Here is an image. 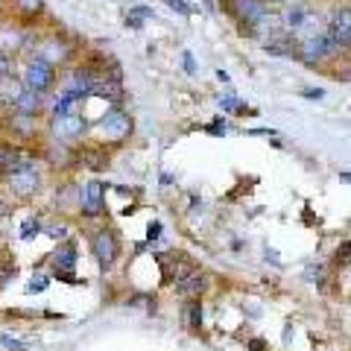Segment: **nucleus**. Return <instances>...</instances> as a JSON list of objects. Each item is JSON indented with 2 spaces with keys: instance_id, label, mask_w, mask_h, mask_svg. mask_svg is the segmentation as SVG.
Instances as JSON below:
<instances>
[{
  "instance_id": "4468645a",
  "label": "nucleus",
  "mask_w": 351,
  "mask_h": 351,
  "mask_svg": "<svg viewBox=\"0 0 351 351\" xmlns=\"http://www.w3.org/2000/svg\"><path fill=\"white\" fill-rule=\"evenodd\" d=\"M38 108H41V94H36V91H29V88H27V94L21 97L18 106H15V112L24 114V117H36Z\"/></svg>"
},
{
  "instance_id": "b1692460",
  "label": "nucleus",
  "mask_w": 351,
  "mask_h": 351,
  "mask_svg": "<svg viewBox=\"0 0 351 351\" xmlns=\"http://www.w3.org/2000/svg\"><path fill=\"white\" fill-rule=\"evenodd\" d=\"M47 287V278H32V284H29V290H44Z\"/></svg>"
},
{
  "instance_id": "393cba45",
  "label": "nucleus",
  "mask_w": 351,
  "mask_h": 351,
  "mask_svg": "<svg viewBox=\"0 0 351 351\" xmlns=\"http://www.w3.org/2000/svg\"><path fill=\"white\" fill-rule=\"evenodd\" d=\"M158 234H161V226H158V223H152V226H149V240H152V237H158Z\"/></svg>"
},
{
  "instance_id": "20e7f679",
  "label": "nucleus",
  "mask_w": 351,
  "mask_h": 351,
  "mask_svg": "<svg viewBox=\"0 0 351 351\" xmlns=\"http://www.w3.org/2000/svg\"><path fill=\"white\" fill-rule=\"evenodd\" d=\"M328 32H331V38L339 44V47L351 50V9L348 6L331 12V18H328Z\"/></svg>"
},
{
  "instance_id": "5701e85b",
  "label": "nucleus",
  "mask_w": 351,
  "mask_h": 351,
  "mask_svg": "<svg viewBox=\"0 0 351 351\" xmlns=\"http://www.w3.org/2000/svg\"><path fill=\"white\" fill-rule=\"evenodd\" d=\"M9 71H12V64H9V56H6V53H0V76H9Z\"/></svg>"
},
{
  "instance_id": "f3484780",
  "label": "nucleus",
  "mask_w": 351,
  "mask_h": 351,
  "mask_svg": "<svg viewBox=\"0 0 351 351\" xmlns=\"http://www.w3.org/2000/svg\"><path fill=\"white\" fill-rule=\"evenodd\" d=\"M184 319H188V325L193 328V331H199L202 328V307H199V302H191L188 307H184Z\"/></svg>"
},
{
  "instance_id": "423d86ee",
  "label": "nucleus",
  "mask_w": 351,
  "mask_h": 351,
  "mask_svg": "<svg viewBox=\"0 0 351 351\" xmlns=\"http://www.w3.org/2000/svg\"><path fill=\"white\" fill-rule=\"evenodd\" d=\"M94 255H97V261H100L103 269H108L114 263V258H117V240H114L112 232H100L94 237Z\"/></svg>"
},
{
  "instance_id": "f8f14e48",
  "label": "nucleus",
  "mask_w": 351,
  "mask_h": 351,
  "mask_svg": "<svg viewBox=\"0 0 351 351\" xmlns=\"http://www.w3.org/2000/svg\"><path fill=\"white\" fill-rule=\"evenodd\" d=\"M24 41H27L24 32L15 29V27H3V29H0V53H6V56L24 47Z\"/></svg>"
},
{
  "instance_id": "1a4fd4ad",
  "label": "nucleus",
  "mask_w": 351,
  "mask_h": 351,
  "mask_svg": "<svg viewBox=\"0 0 351 351\" xmlns=\"http://www.w3.org/2000/svg\"><path fill=\"white\" fill-rule=\"evenodd\" d=\"M24 94H27L24 82H18L15 76H0V106L12 108V106H18V100Z\"/></svg>"
},
{
  "instance_id": "412c9836",
  "label": "nucleus",
  "mask_w": 351,
  "mask_h": 351,
  "mask_svg": "<svg viewBox=\"0 0 351 351\" xmlns=\"http://www.w3.org/2000/svg\"><path fill=\"white\" fill-rule=\"evenodd\" d=\"M0 343H3L6 348H24L21 346V339H15L12 334H0Z\"/></svg>"
},
{
  "instance_id": "a211bd4d",
  "label": "nucleus",
  "mask_w": 351,
  "mask_h": 351,
  "mask_svg": "<svg viewBox=\"0 0 351 351\" xmlns=\"http://www.w3.org/2000/svg\"><path fill=\"white\" fill-rule=\"evenodd\" d=\"M12 3L21 9V12H27V15H36L41 9V0H12Z\"/></svg>"
},
{
  "instance_id": "9b49d317",
  "label": "nucleus",
  "mask_w": 351,
  "mask_h": 351,
  "mask_svg": "<svg viewBox=\"0 0 351 351\" xmlns=\"http://www.w3.org/2000/svg\"><path fill=\"white\" fill-rule=\"evenodd\" d=\"M176 290H179L182 295H199V290H202V269L179 272V278H176Z\"/></svg>"
},
{
  "instance_id": "39448f33",
  "label": "nucleus",
  "mask_w": 351,
  "mask_h": 351,
  "mask_svg": "<svg viewBox=\"0 0 351 351\" xmlns=\"http://www.w3.org/2000/svg\"><path fill=\"white\" fill-rule=\"evenodd\" d=\"M24 85L29 88V91H47V88L53 85V68L47 62H41V59H32L27 64V71H24Z\"/></svg>"
},
{
  "instance_id": "0eeeda50",
  "label": "nucleus",
  "mask_w": 351,
  "mask_h": 351,
  "mask_svg": "<svg viewBox=\"0 0 351 351\" xmlns=\"http://www.w3.org/2000/svg\"><path fill=\"white\" fill-rule=\"evenodd\" d=\"M53 135L56 138H76L85 132V120L80 114H62V117H53Z\"/></svg>"
},
{
  "instance_id": "4be33fe9",
  "label": "nucleus",
  "mask_w": 351,
  "mask_h": 351,
  "mask_svg": "<svg viewBox=\"0 0 351 351\" xmlns=\"http://www.w3.org/2000/svg\"><path fill=\"white\" fill-rule=\"evenodd\" d=\"M44 232H47L50 237H64V234H68V228H64V226L59 223V226H47V228H44Z\"/></svg>"
},
{
  "instance_id": "ddd939ff",
  "label": "nucleus",
  "mask_w": 351,
  "mask_h": 351,
  "mask_svg": "<svg viewBox=\"0 0 351 351\" xmlns=\"http://www.w3.org/2000/svg\"><path fill=\"white\" fill-rule=\"evenodd\" d=\"M53 267H56V272H73V267H76V252H73V246H59L56 252H53Z\"/></svg>"
},
{
  "instance_id": "bb28decb",
  "label": "nucleus",
  "mask_w": 351,
  "mask_h": 351,
  "mask_svg": "<svg viewBox=\"0 0 351 351\" xmlns=\"http://www.w3.org/2000/svg\"><path fill=\"white\" fill-rule=\"evenodd\" d=\"M9 214V205H0V217H6Z\"/></svg>"
},
{
  "instance_id": "dca6fc26",
  "label": "nucleus",
  "mask_w": 351,
  "mask_h": 351,
  "mask_svg": "<svg viewBox=\"0 0 351 351\" xmlns=\"http://www.w3.org/2000/svg\"><path fill=\"white\" fill-rule=\"evenodd\" d=\"M307 24V15H304V9L302 6H293L284 12V27H290V29H299Z\"/></svg>"
},
{
  "instance_id": "f03ea898",
  "label": "nucleus",
  "mask_w": 351,
  "mask_h": 351,
  "mask_svg": "<svg viewBox=\"0 0 351 351\" xmlns=\"http://www.w3.org/2000/svg\"><path fill=\"white\" fill-rule=\"evenodd\" d=\"M38 184H41V179L29 161H21V167L9 173V188H12L15 196H32L38 191Z\"/></svg>"
},
{
  "instance_id": "6ab92c4d",
  "label": "nucleus",
  "mask_w": 351,
  "mask_h": 351,
  "mask_svg": "<svg viewBox=\"0 0 351 351\" xmlns=\"http://www.w3.org/2000/svg\"><path fill=\"white\" fill-rule=\"evenodd\" d=\"M219 106H223L226 112H232V114H240V112H246V106L240 103V100H234V97H223V100H219Z\"/></svg>"
},
{
  "instance_id": "aec40b11",
  "label": "nucleus",
  "mask_w": 351,
  "mask_h": 351,
  "mask_svg": "<svg viewBox=\"0 0 351 351\" xmlns=\"http://www.w3.org/2000/svg\"><path fill=\"white\" fill-rule=\"evenodd\" d=\"M164 3H167L170 9H176L179 15H188V12H191V6L184 3V0H164Z\"/></svg>"
},
{
  "instance_id": "cd10ccee",
  "label": "nucleus",
  "mask_w": 351,
  "mask_h": 351,
  "mask_svg": "<svg viewBox=\"0 0 351 351\" xmlns=\"http://www.w3.org/2000/svg\"><path fill=\"white\" fill-rule=\"evenodd\" d=\"M269 3H281V0H269Z\"/></svg>"
},
{
  "instance_id": "7ed1b4c3",
  "label": "nucleus",
  "mask_w": 351,
  "mask_h": 351,
  "mask_svg": "<svg viewBox=\"0 0 351 351\" xmlns=\"http://www.w3.org/2000/svg\"><path fill=\"white\" fill-rule=\"evenodd\" d=\"M132 132V120L123 112H108L100 123H97V135L103 141H120Z\"/></svg>"
},
{
  "instance_id": "6e6552de",
  "label": "nucleus",
  "mask_w": 351,
  "mask_h": 351,
  "mask_svg": "<svg viewBox=\"0 0 351 351\" xmlns=\"http://www.w3.org/2000/svg\"><path fill=\"white\" fill-rule=\"evenodd\" d=\"M232 9L240 21L246 24H261L267 12H263V0H232Z\"/></svg>"
},
{
  "instance_id": "a878e982",
  "label": "nucleus",
  "mask_w": 351,
  "mask_h": 351,
  "mask_svg": "<svg viewBox=\"0 0 351 351\" xmlns=\"http://www.w3.org/2000/svg\"><path fill=\"white\" fill-rule=\"evenodd\" d=\"M184 68H188V73H193V59H191V53H184Z\"/></svg>"
},
{
  "instance_id": "2eb2a0df",
  "label": "nucleus",
  "mask_w": 351,
  "mask_h": 351,
  "mask_svg": "<svg viewBox=\"0 0 351 351\" xmlns=\"http://www.w3.org/2000/svg\"><path fill=\"white\" fill-rule=\"evenodd\" d=\"M64 56H68V47H64V44H62V41H50V44H47V47H44V50L38 53V56H36V59H41V62H47V64H50V68H53V62H62Z\"/></svg>"
},
{
  "instance_id": "9d476101",
  "label": "nucleus",
  "mask_w": 351,
  "mask_h": 351,
  "mask_svg": "<svg viewBox=\"0 0 351 351\" xmlns=\"http://www.w3.org/2000/svg\"><path fill=\"white\" fill-rule=\"evenodd\" d=\"M100 211H103V184L100 182H88L85 199H82V214L85 217H97Z\"/></svg>"
},
{
  "instance_id": "f257e3e1",
  "label": "nucleus",
  "mask_w": 351,
  "mask_h": 351,
  "mask_svg": "<svg viewBox=\"0 0 351 351\" xmlns=\"http://www.w3.org/2000/svg\"><path fill=\"white\" fill-rule=\"evenodd\" d=\"M337 47H339V44L331 38V32H313V36L302 38L299 53H302V59H304L307 64H313V62H319V59H325V56H331Z\"/></svg>"
}]
</instances>
